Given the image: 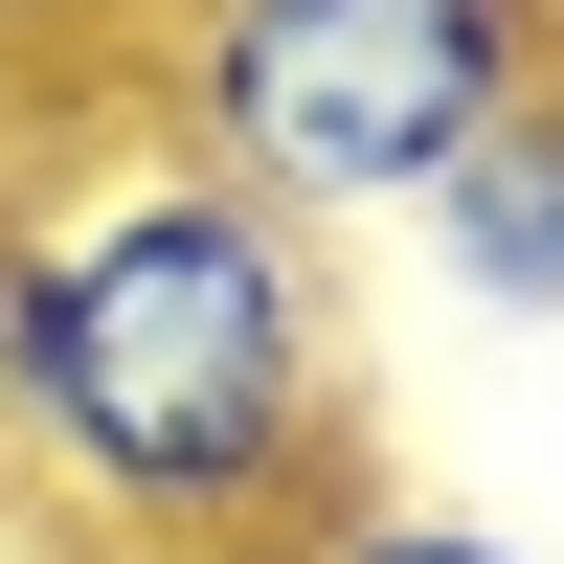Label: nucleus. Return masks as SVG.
I'll return each instance as SVG.
<instances>
[{"mask_svg": "<svg viewBox=\"0 0 564 564\" xmlns=\"http://www.w3.org/2000/svg\"><path fill=\"white\" fill-rule=\"evenodd\" d=\"M0 181H23V68H0Z\"/></svg>", "mask_w": 564, "mask_h": 564, "instance_id": "nucleus-6", "label": "nucleus"}, {"mask_svg": "<svg viewBox=\"0 0 564 564\" xmlns=\"http://www.w3.org/2000/svg\"><path fill=\"white\" fill-rule=\"evenodd\" d=\"M406 249H430L475 316H542V339H564V68H542L520 113L430 181V204H406Z\"/></svg>", "mask_w": 564, "mask_h": 564, "instance_id": "nucleus-3", "label": "nucleus"}, {"mask_svg": "<svg viewBox=\"0 0 564 564\" xmlns=\"http://www.w3.org/2000/svg\"><path fill=\"white\" fill-rule=\"evenodd\" d=\"M113 45L159 68V0H0V68H23V90H90Z\"/></svg>", "mask_w": 564, "mask_h": 564, "instance_id": "nucleus-5", "label": "nucleus"}, {"mask_svg": "<svg viewBox=\"0 0 564 564\" xmlns=\"http://www.w3.org/2000/svg\"><path fill=\"white\" fill-rule=\"evenodd\" d=\"M0 564H45V542H0Z\"/></svg>", "mask_w": 564, "mask_h": 564, "instance_id": "nucleus-7", "label": "nucleus"}, {"mask_svg": "<svg viewBox=\"0 0 564 564\" xmlns=\"http://www.w3.org/2000/svg\"><path fill=\"white\" fill-rule=\"evenodd\" d=\"M564 68V0H159V135H204L294 226H406Z\"/></svg>", "mask_w": 564, "mask_h": 564, "instance_id": "nucleus-2", "label": "nucleus"}, {"mask_svg": "<svg viewBox=\"0 0 564 564\" xmlns=\"http://www.w3.org/2000/svg\"><path fill=\"white\" fill-rule=\"evenodd\" d=\"M249 564H542V542H497V520H430V497H384V475H316L294 520H271Z\"/></svg>", "mask_w": 564, "mask_h": 564, "instance_id": "nucleus-4", "label": "nucleus"}, {"mask_svg": "<svg viewBox=\"0 0 564 564\" xmlns=\"http://www.w3.org/2000/svg\"><path fill=\"white\" fill-rule=\"evenodd\" d=\"M0 475L135 564H249L339 475V271L204 135L0 181Z\"/></svg>", "mask_w": 564, "mask_h": 564, "instance_id": "nucleus-1", "label": "nucleus"}]
</instances>
